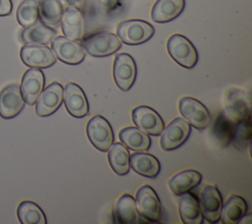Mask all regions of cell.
I'll use <instances>...</instances> for the list:
<instances>
[{
    "mask_svg": "<svg viewBox=\"0 0 252 224\" xmlns=\"http://www.w3.org/2000/svg\"><path fill=\"white\" fill-rule=\"evenodd\" d=\"M82 46L92 56L102 57L115 53L121 48L119 37L109 32H97L82 40Z\"/></svg>",
    "mask_w": 252,
    "mask_h": 224,
    "instance_id": "1",
    "label": "cell"
},
{
    "mask_svg": "<svg viewBox=\"0 0 252 224\" xmlns=\"http://www.w3.org/2000/svg\"><path fill=\"white\" fill-rule=\"evenodd\" d=\"M117 37L129 45H137L148 41L155 34V28L143 20H127L118 24Z\"/></svg>",
    "mask_w": 252,
    "mask_h": 224,
    "instance_id": "2",
    "label": "cell"
},
{
    "mask_svg": "<svg viewBox=\"0 0 252 224\" xmlns=\"http://www.w3.org/2000/svg\"><path fill=\"white\" fill-rule=\"evenodd\" d=\"M170 57L179 65L191 69L198 62V52L193 43L184 36L172 35L166 43Z\"/></svg>",
    "mask_w": 252,
    "mask_h": 224,
    "instance_id": "3",
    "label": "cell"
},
{
    "mask_svg": "<svg viewBox=\"0 0 252 224\" xmlns=\"http://www.w3.org/2000/svg\"><path fill=\"white\" fill-rule=\"evenodd\" d=\"M178 107L181 115L195 128L202 130L211 123L210 112L200 101L191 97H183L179 100Z\"/></svg>",
    "mask_w": 252,
    "mask_h": 224,
    "instance_id": "4",
    "label": "cell"
},
{
    "mask_svg": "<svg viewBox=\"0 0 252 224\" xmlns=\"http://www.w3.org/2000/svg\"><path fill=\"white\" fill-rule=\"evenodd\" d=\"M90 142L99 151L105 152L113 143L114 135L111 125L101 115L93 116L86 127Z\"/></svg>",
    "mask_w": 252,
    "mask_h": 224,
    "instance_id": "5",
    "label": "cell"
},
{
    "mask_svg": "<svg viewBox=\"0 0 252 224\" xmlns=\"http://www.w3.org/2000/svg\"><path fill=\"white\" fill-rule=\"evenodd\" d=\"M136 206L138 212L151 222H158L161 218V204L155 189L149 186H142L136 192Z\"/></svg>",
    "mask_w": 252,
    "mask_h": 224,
    "instance_id": "6",
    "label": "cell"
},
{
    "mask_svg": "<svg viewBox=\"0 0 252 224\" xmlns=\"http://www.w3.org/2000/svg\"><path fill=\"white\" fill-rule=\"evenodd\" d=\"M137 67L134 58L128 53H119L113 63V78L115 84L124 92L129 91L135 83Z\"/></svg>",
    "mask_w": 252,
    "mask_h": 224,
    "instance_id": "7",
    "label": "cell"
},
{
    "mask_svg": "<svg viewBox=\"0 0 252 224\" xmlns=\"http://www.w3.org/2000/svg\"><path fill=\"white\" fill-rule=\"evenodd\" d=\"M190 132L191 126L184 118H174L160 133L161 148L165 151L177 149L188 139Z\"/></svg>",
    "mask_w": 252,
    "mask_h": 224,
    "instance_id": "8",
    "label": "cell"
},
{
    "mask_svg": "<svg viewBox=\"0 0 252 224\" xmlns=\"http://www.w3.org/2000/svg\"><path fill=\"white\" fill-rule=\"evenodd\" d=\"M51 48L55 56L64 63L75 65L81 63L85 58L82 44L66 37H56L51 40Z\"/></svg>",
    "mask_w": 252,
    "mask_h": 224,
    "instance_id": "9",
    "label": "cell"
},
{
    "mask_svg": "<svg viewBox=\"0 0 252 224\" xmlns=\"http://www.w3.org/2000/svg\"><path fill=\"white\" fill-rule=\"evenodd\" d=\"M24 64L31 68H47L56 62L54 52L45 45L25 44L20 51Z\"/></svg>",
    "mask_w": 252,
    "mask_h": 224,
    "instance_id": "10",
    "label": "cell"
},
{
    "mask_svg": "<svg viewBox=\"0 0 252 224\" xmlns=\"http://www.w3.org/2000/svg\"><path fill=\"white\" fill-rule=\"evenodd\" d=\"M63 87L57 82L48 85L35 101V113L41 117L54 113L63 102Z\"/></svg>",
    "mask_w": 252,
    "mask_h": 224,
    "instance_id": "11",
    "label": "cell"
},
{
    "mask_svg": "<svg viewBox=\"0 0 252 224\" xmlns=\"http://www.w3.org/2000/svg\"><path fill=\"white\" fill-rule=\"evenodd\" d=\"M198 201L203 217L209 223H217L220 220L223 204L219 189L214 186L205 187L200 192Z\"/></svg>",
    "mask_w": 252,
    "mask_h": 224,
    "instance_id": "12",
    "label": "cell"
},
{
    "mask_svg": "<svg viewBox=\"0 0 252 224\" xmlns=\"http://www.w3.org/2000/svg\"><path fill=\"white\" fill-rule=\"evenodd\" d=\"M132 119L136 126L150 135H160L164 128L161 116L151 107L140 106L132 111Z\"/></svg>",
    "mask_w": 252,
    "mask_h": 224,
    "instance_id": "13",
    "label": "cell"
},
{
    "mask_svg": "<svg viewBox=\"0 0 252 224\" xmlns=\"http://www.w3.org/2000/svg\"><path fill=\"white\" fill-rule=\"evenodd\" d=\"M25 101L17 84L8 85L0 92V116L13 118L24 109Z\"/></svg>",
    "mask_w": 252,
    "mask_h": 224,
    "instance_id": "14",
    "label": "cell"
},
{
    "mask_svg": "<svg viewBox=\"0 0 252 224\" xmlns=\"http://www.w3.org/2000/svg\"><path fill=\"white\" fill-rule=\"evenodd\" d=\"M67 112L74 117H84L89 113V103L82 88L75 83H68L63 92Z\"/></svg>",
    "mask_w": 252,
    "mask_h": 224,
    "instance_id": "15",
    "label": "cell"
},
{
    "mask_svg": "<svg viewBox=\"0 0 252 224\" xmlns=\"http://www.w3.org/2000/svg\"><path fill=\"white\" fill-rule=\"evenodd\" d=\"M44 87V74L39 68L28 69L22 78L20 90L25 103L33 105Z\"/></svg>",
    "mask_w": 252,
    "mask_h": 224,
    "instance_id": "16",
    "label": "cell"
},
{
    "mask_svg": "<svg viewBox=\"0 0 252 224\" xmlns=\"http://www.w3.org/2000/svg\"><path fill=\"white\" fill-rule=\"evenodd\" d=\"M61 28L64 36L73 40L83 38L85 32V22L80 10L74 7H68L61 16Z\"/></svg>",
    "mask_w": 252,
    "mask_h": 224,
    "instance_id": "17",
    "label": "cell"
},
{
    "mask_svg": "<svg viewBox=\"0 0 252 224\" xmlns=\"http://www.w3.org/2000/svg\"><path fill=\"white\" fill-rule=\"evenodd\" d=\"M56 31L51 27L36 21L34 24L25 28L20 34V39L25 44H48L55 37Z\"/></svg>",
    "mask_w": 252,
    "mask_h": 224,
    "instance_id": "18",
    "label": "cell"
},
{
    "mask_svg": "<svg viewBox=\"0 0 252 224\" xmlns=\"http://www.w3.org/2000/svg\"><path fill=\"white\" fill-rule=\"evenodd\" d=\"M130 167L137 174L154 179L160 171L159 161L152 154L137 151L130 155Z\"/></svg>",
    "mask_w": 252,
    "mask_h": 224,
    "instance_id": "19",
    "label": "cell"
},
{
    "mask_svg": "<svg viewBox=\"0 0 252 224\" xmlns=\"http://www.w3.org/2000/svg\"><path fill=\"white\" fill-rule=\"evenodd\" d=\"M185 7V0H158L153 6L151 17L156 23H167L177 18Z\"/></svg>",
    "mask_w": 252,
    "mask_h": 224,
    "instance_id": "20",
    "label": "cell"
},
{
    "mask_svg": "<svg viewBox=\"0 0 252 224\" xmlns=\"http://www.w3.org/2000/svg\"><path fill=\"white\" fill-rule=\"evenodd\" d=\"M179 214L184 224H202L204 217L202 215L197 197L187 191L179 195L178 199Z\"/></svg>",
    "mask_w": 252,
    "mask_h": 224,
    "instance_id": "21",
    "label": "cell"
},
{
    "mask_svg": "<svg viewBox=\"0 0 252 224\" xmlns=\"http://www.w3.org/2000/svg\"><path fill=\"white\" fill-rule=\"evenodd\" d=\"M114 219L119 224H136L139 222V212L132 195H121L114 207Z\"/></svg>",
    "mask_w": 252,
    "mask_h": 224,
    "instance_id": "22",
    "label": "cell"
},
{
    "mask_svg": "<svg viewBox=\"0 0 252 224\" xmlns=\"http://www.w3.org/2000/svg\"><path fill=\"white\" fill-rule=\"evenodd\" d=\"M247 212V203L239 195H231L222 204L220 219L223 224H236L243 219Z\"/></svg>",
    "mask_w": 252,
    "mask_h": 224,
    "instance_id": "23",
    "label": "cell"
},
{
    "mask_svg": "<svg viewBox=\"0 0 252 224\" xmlns=\"http://www.w3.org/2000/svg\"><path fill=\"white\" fill-rule=\"evenodd\" d=\"M202 181V175L196 170L179 172L168 181V187L175 195H180L196 187Z\"/></svg>",
    "mask_w": 252,
    "mask_h": 224,
    "instance_id": "24",
    "label": "cell"
},
{
    "mask_svg": "<svg viewBox=\"0 0 252 224\" xmlns=\"http://www.w3.org/2000/svg\"><path fill=\"white\" fill-rule=\"evenodd\" d=\"M119 139L127 147L134 151H146L151 147L152 139L138 127H125L119 132Z\"/></svg>",
    "mask_w": 252,
    "mask_h": 224,
    "instance_id": "25",
    "label": "cell"
},
{
    "mask_svg": "<svg viewBox=\"0 0 252 224\" xmlns=\"http://www.w3.org/2000/svg\"><path fill=\"white\" fill-rule=\"evenodd\" d=\"M108 162L112 170L119 176L127 175L130 170V154L122 143H112L108 148Z\"/></svg>",
    "mask_w": 252,
    "mask_h": 224,
    "instance_id": "26",
    "label": "cell"
},
{
    "mask_svg": "<svg viewBox=\"0 0 252 224\" xmlns=\"http://www.w3.org/2000/svg\"><path fill=\"white\" fill-rule=\"evenodd\" d=\"M236 120L233 119L227 112H220L214 121L212 132L216 138V140L221 145L226 146L231 141V134L233 130V126Z\"/></svg>",
    "mask_w": 252,
    "mask_h": 224,
    "instance_id": "27",
    "label": "cell"
},
{
    "mask_svg": "<svg viewBox=\"0 0 252 224\" xmlns=\"http://www.w3.org/2000/svg\"><path fill=\"white\" fill-rule=\"evenodd\" d=\"M38 17L40 21L49 26H57L61 20L63 8L59 0H38Z\"/></svg>",
    "mask_w": 252,
    "mask_h": 224,
    "instance_id": "28",
    "label": "cell"
},
{
    "mask_svg": "<svg viewBox=\"0 0 252 224\" xmlns=\"http://www.w3.org/2000/svg\"><path fill=\"white\" fill-rule=\"evenodd\" d=\"M19 221L22 224H45L46 217L42 209L32 201H23L17 209Z\"/></svg>",
    "mask_w": 252,
    "mask_h": 224,
    "instance_id": "29",
    "label": "cell"
},
{
    "mask_svg": "<svg viewBox=\"0 0 252 224\" xmlns=\"http://www.w3.org/2000/svg\"><path fill=\"white\" fill-rule=\"evenodd\" d=\"M252 134L251 119L250 117L241 118L237 120L233 126L231 141L234 146L239 150H245L248 148Z\"/></svg>",
    "mask_w": 252,
    "mask_h": 224,
    "instance_id": "30",
    "label": "cell"
},
{
    "mask_svg": "<svg viewBox=\"0 0 252 224\" xmlns=\"http://www.w3.org/2000/svg\"><path fill=\"white\" fill-rule=\"evenodd\" d=\"M17 20L25 28L34 24L38 20V8L36 0H24L18 7Z\"/></svg>",
    "mask_w": 252,
    "mask_h": 224,
    "instance_id": "31",
    "label": "cell"
},
{
    "mask_svg": "<svg viewBox=\"0 0 252 224\" xmlns=\"http://www.w3.org/2000/svg\"><path fill=\"white\" fill-rule=\"evenodd\" d=\"M13 4L11 0H0V16H7L11 13Z\"/></svg>",
    "mask_w": 252,
    "mask_h": 224,
    "instance_id": "32",
    "label": "cell"
},
{
    "mask_svg": "<svg viewBox=\"0 0 252 224\" xmlns=\"http://www.w3.org/2000/svg\"><path fill=\"white\" fill-rule=\"evenodd\" d=\"M65 2L67 3L68 6L74 7L80 11L83 10V8L86 5V0H65Z\"/></svg>",
    "mask_w": 252,
    "mask_h": 224,
    "instance_id": "33",
    "label": "cell"
},
{
    "mask_svg": "<svg viewBox=\"0 0 252 224\" xmlns=\"http://www.w3.org/2000/svg\"><path fill=\"white\" fill-rule=\"evenodd\" d=\"M98 2L105 8L111 10V9H114L118 5L119 0H98Z\"/></svg>",
    "mask_w": 252,
    "mask_h": 224,
    "instance_id": "34",
    "label": "cell"
}]
</instances>
